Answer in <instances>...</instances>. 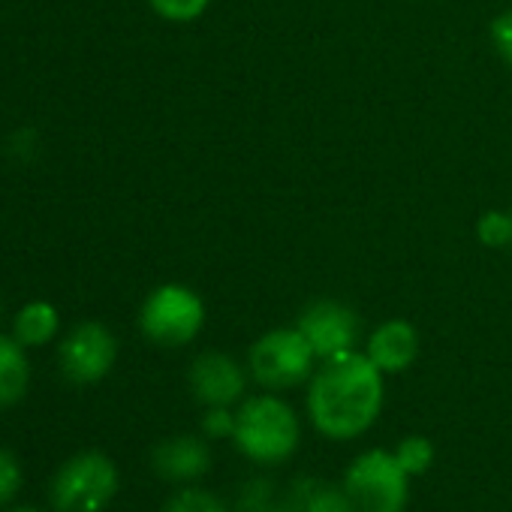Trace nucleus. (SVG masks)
<instances>
[{
    "label": "nucleus",
    "mask_w": 512,
    "mask_h": 512,
    "mask_svg": "<svg viewBox=\"0 0 512 512\" xmlns=\"http://www.w3.org/2000/svg\"><path fill=\"white\" fill-rule=\"evenodd\" d=\"M383 407V371L365 353L323 359L311 377L308 413L317 431L335 440H353L374 425Z\"/></svg>",
    "instance_id": "obj_1"
},
{
    "label": "nucleus",
    "mask_w": 512,
    "mask_h": 512,
    "mask_svg": "<svg viewBox=\"0 0 512 512\" xmlns=\"http://www.w3.org/2000/svg\"><path fill=\"white\" fill-rule=\"evenodd\" d=\"M238 449L263 464L284 461L299 446V419L293 407L275 395L250 398L235 413V431H232Z\"/></svg>",
    "instance_id": "obj_2"
},
{
    "label": "nucleus",
    "mask_w": 512,
    "mask_h": 512,
    "mask_svg": "<svg viewBox=\"0 0 512 512\" xmlns=\"http://www.w3.org/2000/svg\"><path fill=\"white\" fill-rule=\"evenodd\" d=\"M410 473L398 464L395 452L371 449L359 455L344 476V494L353 512H404Z\"/></svg>",
    "instance_id": "obj_3"
},
{
    "label": "nucleus",
    "mask_w": 512,
    "mask_h": 512,
    "mask_svg": "<svg viewBox=\"0 0 512 512\" xmlns=\"http://www.w3.org/2000/svg\"><path fill=\"white\" fill-rule=\"evenodd\" d=\"M205 323L202 299L184 284H163L142 302L139 326L142 335L157 347H184L190 344Z\"/></svg>",
    "instance_id": "obj_4"
},
{
    "label": "nucleus",
    "mask_w": 512,
    "mask_h": 512,
    "mask_svg": "<svg viewBox=\"0 0 512 512\" xmlns=\"http://www.w3.org/2000/svg\"><path fill=\"white\" fill-rule=\"evenodd\" d=\"M118 494V467L103 452L73 455L52 482L58 512H103Z\"/></svg>",
    "instance_id": "obj_5"
},
{
    "label": "nucleus",
    "mask_w": 512,
    "mask_h": 512,
    "mask_svg": "<svg viewBox=\"0 0 512 512\" xmlns=\"http://www.w3.org/2000/svg\"><path fill=\"white\" fill-rule=\"evenodd\" d=\"M317 353L308 338L293 329H272L250 347L247 365L253 380L266 389H290L314 377Z\"/></svg>",
    "instance_id": "obj_6"
},
{
    "label": "nucleus",
    "mask_w": 512,
    "mask_h": 512,
    "mask_svg": "<svg viewBox=\"0 0 512 512\" xmlns=\"http://www.w3.org/2000/svg\"><path fill=\"white\" fill-rule=\"evenodd\" d=\"M58 359L67 380L79 386L100 383L118 359V341L103 323H79L61 341Z\"/></svg>",
    "instance_id": "obj_7"
},
{
    "label": "nucleus",
    "mask_w": 512,
    "mask_h": 512,
    "mask_svg": "<svg viewBox=\"0 0 512 512\" xmlns=\"http://www.w3.org/2000/svg\"><path fill=\"white\" fill-rule=\"evenodd\" d=\"M296 329L308 338V344L314 347L317 359H332L341 353H350L356 347L359 338V317L353 308L341 305V302H314L302 311Z\"/></svg>",
    "instance_id": "obj_8"
},
{
    "label": "nucleus",
    "mask_w": 512,
    "mask_h": 512,
    "mask_svg": "<svg viewBox=\"0 0 512 512\" xmlns=\"http://www.w3.org/2000/svg\"><path fill=\"white\" fill-rule=\"evenodd\" d=\"M244 371L226 353H202L190 368V389L205 407H232L244 395Z\"/></svg>",
    "instance_id": "obj_9"
},
{
    "label": "nucleus",
    "mask_w": 512,
    "mask_h": 512,
    "mask_svg": "<svg viewBox=\"0 0 512 512\" xmlns=\"http://www.w3.org/2000/svg\"><path fill=\"white\" fill-rule=\"evenodd\" d=\"M419 353V335L413 329V323L407 320H386L380 323L368 344H365V356L383 371V374H401L413 365Z\"/></svg>",
    "instance_id": "obj_10"
},
{
    "label": "nucleus",
    "mask_w": 512,
    "mask_h": 512,
    "mask_svg": "<svg viewBox=\"0 0 512 512\" xmlns=\"http://www.w3.org/2000/svg\"><path fill=\"white\" fill-rule=\"evenodd\" d=\"M151 464L163 479L190 482V479H199L208 470L211 452L199 437L184 434V437H169V440L157 443V449L151 455Z\"/></svg>",
    "instance_id": "obj_11"
},
{
    "label": "nucleus",
    "mask_w": 512,
    "mask_h": 512,
    "mask_svg": "<svg viewBox=\"0 0 512 512\" xmlns=\"http://www.w3.org/2000/svg\"><path fill=\"white\" fill-rule=\"evenodd\" d=\"M31 365L25 356V344L16 335H0V407H13L28 395Z\"/></svg>",
    "instance_id": "obj_12"
},
{
    "label": "nucleus",
    "mask_w": 512,
    "mask_h": 512,
    "mask_svg": "<svg viewBox=\"0 0 512 512\" xmlns=\"http://www.w3.org/2000/svg\"><path fill=\"white\" fill-rule=\"evenodd\" d=\"M61 329V317L58 308L49 302H28L13 323V335L19 344L25 347H46Z\"/></svg>",
    "instance_id": "obj_13"
},
{
    "label": "nucleus",
    "mask_w": 512,
    "mask_h": 512,
    "mask_svg": "<svg viewBox=\"0 0 512 512\" xmlns=\"http://www.w3.org/2000/svg\"><path fill=\"white\" fill-rule=\"evenodd\" d=\"M296 503L302 506V512H353L344 488L317 485V482H302L296 491Z\"/></svg>",
    "instance_id": "obj_14"
},
{
    "label": "nucleus",
    "mask_w": 512,
    "mask_h": 512,
    "mask_svg": "<svg viewBox=\"0 0 512 512\" xmlns=\"http://www.w3.org/2000/svg\"><path fill=\"white\" fill-rule=\"evenodd\" d=\"M395 458H398V464H401L410 476H419V473H425V470L431 467V461H434V446H431L428 437L413 434V437H404V440L398 443Z\"/></svg>",
    "instance_id": "obj_15"
},
{
    "label": "nucleus",
    "mask_w": 512,
    "mask_h": 512,
    "mask_svg": "<svg viewBox=\"0 0 512 512\" xmlns=\"http://www.w3.org/2000/svg\"><path fill=\"white\" fill-rule=\"evenodd\" d=\"M476 238L494 250L512 244V211H485L476 220Z\"/></svg>",
    "instance_id": "obj_16"
},
{
    "label": "nucleus",
    "mask_w": 512,
    "mask_h": 512,
    "mask_svg": "<svg viewBox=\"0 0 512 512\" xmlns=\"http://www.w3.org/2000/svg\"><path fill=\"white\" fill-rule=\"evenodd\" d=\"M148 4L160 19L187 25V22H196L211 7V0H148Z\"/></svg>",
    "instance_id": "obj_17"
},
{
    "label": "nucleus",
    "mask_w": 512,
    "mask_h": 512,
    "mask_svg": "<svg viewBox=\"0 0 512 512\" xmlns=\"http://www.w3.org/2000/svg\"><path fill=\"white\" fill-rule=\"evenodd\" d=\"M163 512H226V509L214 494L202 488H184L163 506Z\"/></svg>",
    "instance_id": "obj_18"
},
{
    "label": "nucleus",
    "mask_w": 512,
    "mask_h": 512,
    "mask_svg": "<svg viewBox=\"0 0 512 512\" xmlns=\"http://www.w3.org/2000/svg\"><path fill=\"white\" fill-rule=\"evenodd\" d=\"M22 488V461L16 458V452L0 446V506L10 503Z\"/></svg>",
    "instance_id": "obj_19"
},
{
    "label": "nucleus",
    "mask_w": 512,
    "mask_h": 512,
    "mask_svg": "<svg viewBox=\"0 0 512 512\" xmlns=\"http://www.w3.org/2000/svg\"><path fill=\"white\" fill-rule=\"evenodd\" d=\"M491 43H494L497 55L503 58V64L512 67V10L500 13L491 22Z\"/></svg>",
    "instance_id": "obj_20"
},
{
    "label": "nucleus",
    "mask_w": 512,
    "mask_h": 512,
    "mask_svg": "<svg viewBox=\"0 0 512 512\" xmlns=\"http://www.w3.org/2000/svg\"><path fill=\"white\" fill-rule=\"evenodd\" d=\"M202 428L208 437H232L235 431V413H229V407H208Z\"/></svg>",
    "instance_id": "obj_21"
},
{
    "label": "nucleus",
    "mask_w": 512,
    "mask_h": 512,
    "mask_svg": "<svg viewBox=\"0 0 512 512\" xmlns=\"http://www.w3.org/2000/svg\"><path fill=\"white\" fill-rule=\"evenodd\" d=\"M263 512H302V506H299L296 497H293V503H269Z\"/></svg>",
    "instance_id": "obj_22"
},
{
    "label": "nucleus",
    "mask_w": 512,
    "mask_h": 512,
    "mask_svg": "<svg viewBox=\"0 0 512 512\" xmlns=\"http://www.w3.org/2000/svg\"><path fill=\"white\" fill-rule=\"evenodd\" d=\"M10 512H40V509H31V506H22V509H10Z\"/></svg>",
    "instance_id": "obj_23"
}]
</instances>
